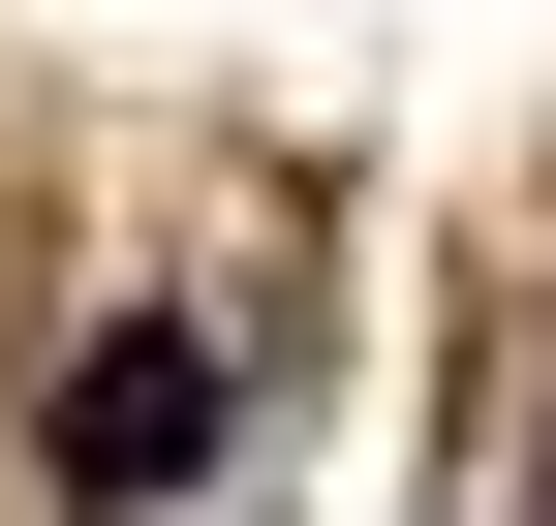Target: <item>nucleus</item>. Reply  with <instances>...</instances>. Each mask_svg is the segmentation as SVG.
Wrapping results in <instances>:
<instances>
[{
	"label": "nucleus",
	"mask_w": 556,
	"mask_h": 526,
	"mask_svg": "<svg viewBox=\"0 0 556 526\" xmlns=\"http://www.w3.org/2000/svg\"><path fill=\"white\" fill-rule=\"evenodd\" d=\"M31 465H62V496H186V465H217V341H93V372L31 403Z\"/></svg>",
	"instance_id": "nucleus-1"
}]
</instances>
